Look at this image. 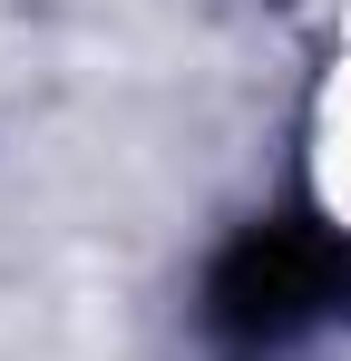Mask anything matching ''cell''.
<instances>
[{"mask_svg": "<svg viewBox=\"0 0 351 361\" xmlns=\"http://www.w3.org/2000/svg\"><path fill=\"white\" fill-rule=\"evenodd\" d=\"M342 302H351V235L302 225V215L244 225L205 274V322L234 352H283L312 322H332Z\"/></svg>", "mask_w": 351, "mask_h": 361, "instance_id": "1", "label": "cell"}]
</instances>
